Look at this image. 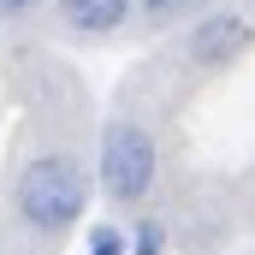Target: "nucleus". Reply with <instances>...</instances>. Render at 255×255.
<instances>
[{
    "label": "nucleus",
    "mask_w": 255,
    "mask_h": 255,
    "mask_svg": "<svg viewBox=\"0 0 255 255\" xmlns=\"http://www.w3.org/2000/svg\"><path fill=\"white\" fill-rule=\"evenodd\" d=\"M89 208V172L77 166V154L42 148L18 166L12 178V214L36 232V238H65Z\"/></svg>",
    "instance_id": "nucleus-1"
},
{
    "label": "nucleus",
    "mask_w": 255,
    "mask_h": 255,
    "mask_svg": "<svg viewBox=\"0 0 255 255\" xmlns=\"http://www.w3.org/2000/svg\"><path fill=\"white\" fill-rule=\"evenodd\" d=\"M154 178H160L154 130L136 125V119H107L101 142H95V184H101V196L113 208H142Z\"/></svg>",
    "instance_id": "nucleus-2"
},
{
    "label": "nucleus",
    "mask_w": 255,
    "mask_h": 255,
    "mask_svg": "<svg viewBox=\"0 0 255 255\" xmlns=\"http://www.w3.org/2000/svg\"><path fill=\"white\" fill-rule=\"evenodd\" d=\"M250 42H255V24L238 6H208L202 18H190V30H184V60L202 65V71H220V65L244 60Z\"/></svg>",
    "instance_id": "nucleus-3"
},
{
    "label": "nucleus",
    "mask_w": 255,
    "mask_h": 255,
    "mask_svg": "<svg viewBox=\"0 0 255 255\" xmlns=\"http://www.w3.org/2000/svg\"><path fill=\"white\" fill-rule=\"evenodd\" d=\"M60 24L83 42H101V36H119L136 12V0H54Z\"/></svg>",
    "instance_id": "nucleus-4"
},
{
    "label": "nucleus",
    "mask_w": 255,
    "mask_h": 255,
    "mask_svg": "<svg viewBox=\"0 0 255 255\" xmlns=\"http://www.w3.org/2000/svg\"><path fill=\"white\" fill-rule=\"evenodd\" d=\"M214 0H136V12L160 30V24H190V18H202Z\"/></svg>",
    "instance_id": "nucleus-5"
},
{
    "label": "nucleus",
    "mask_w": 255,
    "mask_h": 255,
    "mask_svg": "<svg viewBox=\"0 0 255 255\" xmlns=\"http://www.w3.org/2000/svg\"><path fill=\"white\" fill-rule=\"evenodd\" d=\"M125 238H130V255H160V250H166V226H160L154 214H142Z\"/></svg>",
    "instance_id": "nucleus-6"
},
{
    "label": "nucleus",
    "mask_w": 255,
    "mask_h": 255,
    "mask_svg": "<svg viewBox=\"0 0 255 255\" xmlns=\"http://www.w3.org/2000/svg\"><path fill=\"white\" fill-rule=\"evenodd\" d=\"M83 255H130V238L119 232V226H95L89 232V250Z\"/></svg>",
    "instance_id": "nucleus-7"
},
{
    "label": "nucleus",
    "mask_w": 255,
    "mask_h": 255,
    "mask_svg": "<svg viewBox=\"0 0 255 255\" xmlns=\"http://www.w3.org/2000/svg\"><path fill=\"white\" fill-rule=\"evenodd\" d=\"M36 12V0H0V24H12V18H30Z\"/></svg>",
    "instance_id": "nucleus-8"
}]
</instances>
